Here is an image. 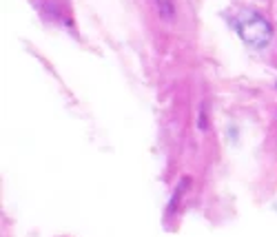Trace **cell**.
I'll use <instances>...</instances> for the list:
<instances>
[{
    "mask_svg": "<svg viewBox=\"0 0 277 237\" xmlns=\"http://www.w3.org/2000/svg\"><path fill=\"white\" fill-rule=\"evenodd\" d=\"M235 29H238L240 38L244 40L253 49H264L273 38V27L266 18H262L255 11H240V16L235 18Z\"/></svg>",
    "mask_w": 277,
    "mask_h": 237,
    "instance_id": "cell-1",
    "label": "cell"
},
{
    "mask_svg": "<svg viewBox=\"0 0 277 237\" xmlns=\"http://www.w3.org/2000/svg\"><path fill=\"white\" fill-rule=\"evenodd\" d=\"M155 7H158V13L162 20L171 23L175 16V0H155Z\"/></svg>",
    "mask_w": 277,
    "mask_h": 237,
    "instance_id": "cell-2",
    "label": "cell"
}]
</instances>
